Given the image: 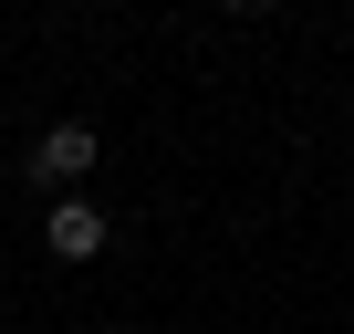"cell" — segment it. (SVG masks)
Instances as JSON below:
<instances>
[{"instance_id":"obj_1","label":"cell","mask_w":354,"mask_h":334,"mask_svg":"<svg viewBox=\"0 0 354 334\" xmlns=\"http://www.w3.org/2000/svg\"><path fill=\"white\" fill-rule=\"evenodd\" d=\"M84 178H94V125H84V115H63V125H53L42 146H32V188H53V199H73Z\"/></svg>"},{"instance_id":"obj_2","label":"cell","mask_w":354,"mask_h":334,"mask_svg":"<svg viewBox=\"0 0 354 334\" xmlns=\"http://www.w3.org/2000/svg\"><path fill=\"white\" fill-rule=\"evenodd\" d=\"M42 251H53V261H94V251H104V209H94V199H53Z\"/></svg>"},{"instance_id":"obj_3","label":"cell","mask_w":354,"mask_h":334,"mask_svg":"<svg viewBox=\"0 0 354 334\" xmlns=\"http://www.w3.org/2000/svg\"><path fill=\"white\" fill-rule=\"evenodd\" d=\"M219 11H250V0H219Z\"/></svg>"},{"instance_id":"obj_4","label":"cell","mask_w":354,"mask_h":334,"mask_svg":"<svg viewBox=\"0 0 354 334\" xmlns=\"http://www.w3.org/2000/svg\"><path fill=\"white\" fill-rule=\"evenodd\" d=\"M344 32H354V11H344Z\"/></svg>"},{"instance_id":"obj_5","label":"cell","mask_w":354,"mask_h":334,"mask_svg":"<svg viewBox=\"0 0 354 334\" xmlns=\"http://www.w3.org/2000/svg\"><path fill=\"white\" fill-rule=\"evenodd\" d=\"M250 11H261V0H250Z\"/></svg>"}]
</instances>
